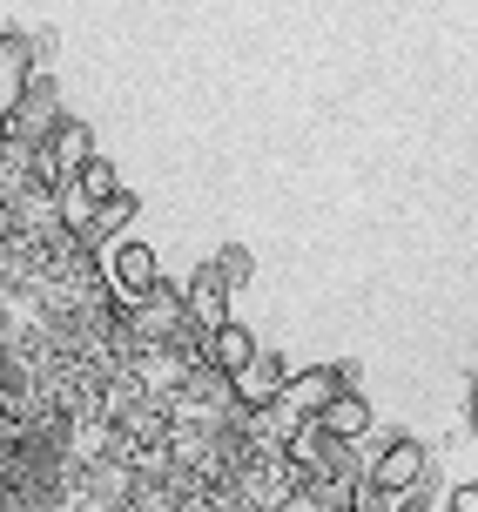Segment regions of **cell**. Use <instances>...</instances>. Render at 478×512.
Here are the masks:
<instances>
[{
	"label": "cell",
	"mask_w": 478,
	"mask_h": 512,
	"mask_svg": "<svg viewBox=\"0 0 478 512\" xmlns=\"http://www.w3.org/2000/svg\"><path fill=\"white\" fill-rule=\"evenodd\" d=\"M27 75V41L21 34H7V41H0V102H7V95H14V81Z\"/></svg>",
	"instance_id": "3957f363"
},
{
	"label": "cell",
	"mask_w": 478,
	"mask_h": 512,
	"mask_svg": "<svg viewBox=\"0 0 478 512\" xmlns=\"http://www.w3.org/2000/svg\"><path fill=\"white\" fill-rule=\"evenodd\" d=\"M68 465V432L54 418H14L0 432V512H48Z\"/></svg>",
	"instance_id": "6da1fadb"
},
{
	"label": "cell",
	"mask_w": 478,
	"mask_h": 512,
	"mask_svg": "<svg viewBox=\"0 0 478 512\" xmlns=\"http://www.w3.org/2000/svg\"><path fill=\"white\" fill-rule=\"evenodd\" d=\"M21 398H27V378H21V358L7 351V337H0V432L21 418Z\"/></svg>",
	"instance_id": "7a4b0ae2"
},
{
	"label": "cell",
	"mask_w": 478,
	"mask_h": 512,
	"mask_svg": "<svg viewBox=\"0 0 478 512\" xmlns=\"http://www.w3.org/2000/svg\"><path fill=\"white\" fill-rule=\"evenodd\" d=\"M472 425H478V384H472Z\"/></svg>",
	"instance_id": "277c9868"
}]
</instances>
